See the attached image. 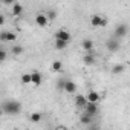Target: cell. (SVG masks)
Masks as SVG:
<instances>
[{"mask_svg":"<svg viewBox=\"0 0 130 130\" xmlns=\"http://www.w3.org/2000/svg\"><path fill=\"white\" fill-rule=\"evenodd\" d=\"M98 110H100V109H98V104L87 103V104L84 106V113H87V115H89V116H92V118L98 113Z\"/></svg>","mask_w":130,"mask_h":130,"instance_id":"5","label":"cell"},{"mask_svg":"<svg viewBox=\"0 0 130 130\" xmlns=\"http://www.w3.org/2000/svg\"><path fill=\"white\" fill-rule=\"evenodd\" d=\"M29 119H31V122H35V124H38V122H41V119H43V115H41V113H38V112H35V113H31Z\"/></svg>","mask_w":130,"mask_h":130,"instance_id":"16","label":"cell"},{"mask_svg":"<svg viewBox=\"0 0 130 130\" xmlns=\"http://www.w3.org/2000/svg\"><path fill=\"white\" fill-rule=\"evenodd\" d=\"M15 40H17V35L11 31L0 32V41H15Z\"/></svg>","mask_w":130,"mask_h":130,"instance_id":"6","label":"cell"},{"mask_svg":"<svg viewBox=\"0 0 130 130\" xmlns=\"http://www.w3.org/2000/svg\"><path fill=\"white\" fill-rule=\"evenodd\" d=\"M90 23H92V26H95V28H101V26H106V25H107V19H104V17L95 14V15L90 17Z\"/></svg>","mask_w":130,"mask_h":130,"instance_id":"2","label":"cell"},{"mask_svg":"<svg viewBox=\"0 0 130 130\" xmlns=\"http://www.w3.org/2000/svg\"><path fill=\"white\" fill-rule=\"evenodd\" d=\"M125 35H127V26L124 23H119L115 28V37H116V40H119V38H124Z\"/></svg>","mask_w":130,"mask_h":130,"instance_id":"4","label":"cell"},{"mask_svg":"<svg viewBox=\"0 0 130 130\" xmlns=\"http://www.w3.org/2000/svg\"><path fill=\"white\" fill-rule=\"evenodd\" d=\"M83 61H84L86 66H92V64H95V61H96L95 54H86V55L83 57Z\"/></svg>","mask_w":130,"mask_h":130,"instance_id":"14","label":"cell"},{"mask_svg":"<svg viewBox=\"0 0 130 130\" xmlns=\"http://www.w3.org/2000/svg\"><path fill=\"white\" fill-rule=\"evenodd\" d=\"M41 81H43V77H41L40 72H37V71L31 72V84H34V86H40Z\"/></svg>","mask_w":130,"mask_h":130,"instance_id":"8","label":"cell"},{"mask_svg":"<svg viewBox=\"0 0 130 130\" xmlns=\"http://www.w3.org/2000/svg\"><path fill=\"white\" fill-rule=\"evenodd\" d=\"M119 47H121V44H119V40H116V38H112V40H109V41H107V49H109L110 52H116Z\"/></svg>","mask_w":130,"mask_h":130,"instance_id":"11","label":"cell"},{"mask_svg":"<svg viewBox=\"0 0 130 130\" xmlns=\"http://www.w3.org/2000/svg\"><path fill=\"white\" fill-rule=\"evenodd\" d=\"M47 23H49V20H47V17L44 15V14H37L35 15V25L37 26H40V28H44V26H47Z\"/></svg>","mask_w":130,"mask_h":130,"instance_id":"7","label":"cell"},{"mask_svg":"<svg viewBox=\"0 0 130 130\" xmlns=\"http://www.w3.org/2000/svg\"><path fill=\"white\" fill-rule=\"evenodd\" d=\"M20 81H22V84H31V74H23Z\"/></svg>","mask_w":130,"mask_h":130,"instance_id":"21","label":"cell"},{"mask_svg":"<svg viewBox=\"0 0 130 130\" xmlns=\"http://www.w3.org/2000/svg\"><path fill=\"white\" fill-rule=\"evenodd\" d=\"M81 49H84L87 54H93V41L89 40V38L83 40V41H81Z\"/></svg>","mask_w":130,"mask_h":130,"instance_id":"9","label":"cell"},{"mask_svg":"<svg viewBox=\"0 0 130 130\" xmlns=\"http://www.w3.org/2000/svg\"><path fill=\"white\" fill-rule=\"evenodd\" d=\"M2 110H3L6 115H17V113H20V110H22V103L12 101V100L5 101L3 106H2Z\"/></svg>","mask_w":130,"mask_h":130,"instance_id":"1","label":"cell"},{"mask_svg":"<svg viewBox=\"0 0 130 130\" xmlns=\"http://www.w3.org/2000/svg\"><path fill=\"white\" fill-rule=\"evenodd\" d=\"M51 69H52L54 72H57V74H58V72L63 69V63H61V61H58V60H57V61H54V63H52V66H51Z\"/></svg>","mask_w":130,"mask_h":130,"instance_id":"18","label":"cell"},{"mask_svg":"<svg viewBox=\"0 0 130 130\" xmlns=\"http://www.w3.org/2000/svg\"><path fill=\"white\" fill-rule=\"evenodd\" d=\"M5 60H6V51L0 49V63H3Z\"/></svg>","mask_w":130,"mask_h":130,"instance_id":"25","label":"cell"},{"mask_svg":"<svg viewBox=\"0 0 130 130\" xmlns=\"http://www.w3.org/2000/svg\"><path fill=\"white\" fill-rule=\"evenodd\" d=\"M124 72V66L122 64H116V66H113V69H112V74H122Z\"/></svg>","mask_w":130,"mask_h":130,"instance_id":"22","label":"cell"},{"mask_svg":"<svg viewBox=\"0 0 130 130\" xmlns=\"http://www.w3.org/2000/svg\"><path fill=\"white\" fill-rule=\"evenodd\" d=\"M55 40H60V41H64V43H69L71 41V34L66 31V29H60L55 32Z\"/></svg>","mask_w":130,"mask_h":130,"instance_id":"3","label":"cell"},{"mask_svg":"<svg viewBox=\"0 0 130 130\" xmlns=\"http://www.w3.org/2000/svg\"><path fill=\"white\" fill-rule=\"evenodd\" d=\"M64 92H68V93H75L77 92V84L71 80H66V83H64Z\"/></svg>","mask_w":130,"mask_h":130,"instance_id":"10","label":"cell"},{"mask_svg":"<svg viewBox=\"0 0 130 130\" xmlns=\"http://www.w3.org/2000/svg\"><path fill=\"white\" fill-rule=\"evenodd\" d=\"M100 93L98 92H95V90H90L87 95H86V100H87V103H93V104H96L98 101H100Z\"/></svg>","mask_w":130,"mask_h":130,"instance_id":"12","label":"cell"},{"mask_svg":"<svg viewBox=\"0 0 130 130\" xmlns=\"http://www.w3.org/2000/svg\"><path fill=\"white\" fill-rule=\"evenodd\" d=\"M44 15H46V17H47V20H49V19H51V20H54V19H55V17H57V12H55V11H54V9H51V11H47V12H46V14H44Z\"/></svg>","mask_w":130,"mask_h":130,"instance_id":"23","label":"cell"},{"mask_svg":"<svg viewBox=\"0 0 130 130\" xmlns=\"http://www.w3.org/2000/svg\"><path fill=\"white\" fill-rule=\"evenodd\" d=\"M87 104V100H86V95H77L75 96V106L80 107V109H84V106Z\"/></svg>","mask_w":130,"mask_h":130,"instance_id":"13","label":"cell"},{"mask_svg":"<svg viewBox=\"0 0 130 130\" xmlns=\"http://www.w3.org/2000/svg\"><path fill=\"white\" fill-rule=\"evenodd\" d=\"M55 130H68V128H66V127H64V125H58V127H57Z\"/></svg>","mask_w":130,"mask_h":130,"instance_id":"27","label":"cell"},{"mask_svg":"<svg viewBox=\"0 0 130 130\" xmlns=\"http://www.w3.org/2000/svg\"><path fill=\"white\" fill-rule=\"evenodd\" d=\"M64 83H66V80H58L57 89H58V90H63V89H64Z\"/></svg>","mask_w":130,"mask_h":130,"instance_id":"24","label":"cell"},{"mask_svg":"<svg viewBox=\"0 0 130 130\" xmlns=\"http://www.w3.org/2000/svg\"><path fill=\"white\" fill-rule=\"evenodd\" d=\"M2 25H5V17L0 14V26H2Z\"/></svg>","mask_w":130,"mask_h":130,"instance_id":"26","label":"cell"},{"mask_svg":"<svg viewBox=\"0 0 130 130\" xmlns=\"http://www.w3.org/2000/svg\"><path fill=\"white\" fill-rule=\"evenodd\" d=\"M23 51H25V49H23V46H19V44L11 47V52H12L14 55H22V54H23Z\"/></svg>","mask_w":130,"mask_h":130,"instance_id":"20","label":"cell"},{"mask_svg":"<svg viewBox=\"0 0 130 130\" xmlns=\"http://www.w3.org/2000/svg\"><path fill=\"white\" fill-rule=\"evenodd\" d=\"M92 119H93V118H92V116H89L87 113H83V115L80 116V122H81V124H84V125H89V124L92 122Z\"/></svg>","mask_w":130,"mask_h":130,"instance_id":"17","label":"cell"},{"mask_svg":"<svg viewBox=\"0 0 130 130\" xmlns=\"http://www.w3.org/2000/svg\"><path fill=\"white\" fill-rule=\"evenodd\" d=\"M11 12H12V15H15V17L22 15V12H23V5H20V3H14Z\"/></svg>","mask_w":130,"mask_h":130,"instance_id":"15","label":"cell"},{"mask_svg":"<svg viewBox=\"0 0 130 130\" xmlns=\"http://www.w3.org/2000/svg\"><path fill=\"white\" fill-rule=\"evenodd\" d=\"M69 43H64V41H60V40H55V49L57 51H64L68 47Z\"/></svg>","mask_w":130,"mask_h":130,"instance_id":"19","label":"cell"}]
</instances>
